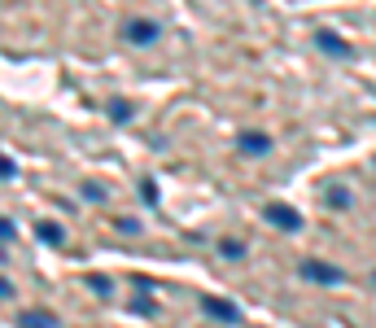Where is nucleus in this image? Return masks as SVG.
Segmentation results:
<instances>
[{"mask_svg": "<svg viewBox=\"0 0 376 328\" xmlns=\"http://www.w3.org/2000/svg\"><path fill=\"white\" fill-rule=\"evenodd\" d=\"M302 276H310V281H319V285H333V281H341V271L324 267V262H302Z\"/></svg>", "mask_w": 376, "mask_h": 328, "instance_id": "nucleus-1", "label": "nucleus"}, {"mask_svg": "<svg viewBox=\"0 0 376 328\" xmlns=\"http://www.w3.org/2000/svg\"><path fill=\"white\" fill-rule=\"evenodd\" d=\"M18 328H57V320L44 311H27V315H18Z\"/></svg>", "mask_w": 376, "mask_h": 328, "instance_id": "nucleus-2", "label": "nucleus"}, {"mask_svg": "<svg viewBox=\"0 0 376 328\" xmlns=\"http://www.w3.org/2000/svg\"><path fill=\"white\" fill-rule=\"evenodd\" d=\"M202 306H206L215 320H236V306H227V302H219V298H206Z\"/></svg>", "mask_w": 376, "mask_h": 328, "instance_id": "nucleus-3", "label": "nucleus"}, {"mask_svg": "<svg viewBox=\"0 0 376 328\" xmlns=\"http://www.w3.org/2000/svg\"><path fill=\"white\" fill-rule=\"evenodd\" d=\"M267 219H271V223H280V228H298V215H289L285 206H267Z\"/></svg>", "mask_w": 376, "mask_h": 328, "instance_id": "nucleus-4", "label": "nucleus"}, {"mask_svg": "<svg viewBox=\"0 0 376 328\" xmlns=\"http://www.w3.org/2000/svg\"><path fill=\"white\" fill-rule=\"evenodd\" d=\"M241 149H245V154H263V149H267V136H245Z\"/></svg>", "mask_w": 376, "mask_h": 328, "instance_id": "nucleus-5", "label": "nucleus"}, {"mask_svg": "<svg viewBox=\"0 0 376 328\" xmlns=\"http://www.w3.org/2000/svg\"><path fill=\"white\" fill-rule=\"evenodd\" d=\"M132 40L136 44H149L153 40V27H132Z\"/></svg>", "mask_w": 376, "mask_h": 328, "instance_id": "nucleus-6", "label": "nucleus"}, {"mask_svg": "<svg viewBox=\"0 0 376 328\" xmlns=\"http://www.w3.org/2000/svg\"><path fill=\"white\" fill-rule=\"evenodd\" d=\"M40 237H44V241H61V228H53V223H40Z\"/></svg>", "mask_w": 376, "mask_h": 328, "instance_id": "nucleus-7", "label": "nucleus"}, {"mask_svg": "<svg viewBox=\"0 0 376 328\" xmlns=\"http://www.w3.org/2000/svg\"><path fill=\"white\" fill-rule=\"evenodd\" d=\"M9 232H13V228H9V223H5V219H0V237H9Z\"/></svg>", "mask_w": 376, "mask_h": 328, "instance_id": "nucleus-8", "label": "nucleus"}]
</instances>
